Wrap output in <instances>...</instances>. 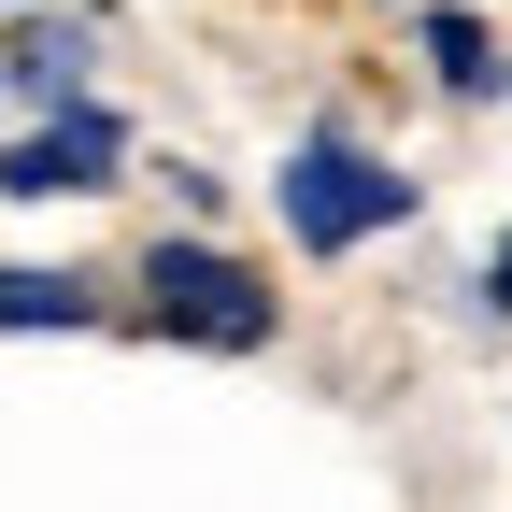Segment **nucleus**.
I'll return each instance as SVG.
<instances>
[{
  "instance_id": "1",
  "label": "nucleus",
  "mask_w": 512,
  "mask_h": 512,
  "mask_svg": "<svg viewBox=\"0 0 512 512\" xmlns=\"http://www.w3.org/2000/svg\"><path fill=\"white\" fill-rule=\"evenodd\" d=\"M143 313H157L171 342H214V356H256V342L285 328V299L256 285L242 256H214V242H157L143 256Z\"/></svg>"
},
{
  "instance_id": "2",
  "label": "nucleus",
  "mask_w": 512,
  "mask_h": 512,
  "mask_svg": "<svg viewBox=\"0 0 512 512\" xmlns=\"http://www.w3.org/2000/svg\"><path fill=\"white\" fill-rule=\"evenodd\" d=\"M413 214V171H384L370 143H342V128H313V143L285 157V228L313 242V256H342V242H384Z\"/></svg>"
},
{
  "instance_id": "3",
  "label": "nucleus",
  "mask_w": 512,
  "mask_h": 512,
  "mask_svg": "<svg viewBox=\"0 0 512 512\" xmlns=\"http://www.w3.org/2000/svg\"><path fill=\"white\" fill-rule=\"evenodd\" d=\"M114 157H128V128L100 100H72L57 128H29V143L0 157V200H86V185H114Z\"/></svg>"
},
{
  "instance_id": "4",
  "label": "nucleus",
  "mask_w": 512,
  "mask_h": 512,
  "mask_svg": "<svg viewBox=\"0 0 512 512\" xmlns=\"http://www.w3.org/2000/svg\"><path fill=\"white\" fill-rule=\"evenodd\" d=\"M86 271H0V328H86Z\"/></svg>"
},
{
  "instance_id": "5",
  "label": "nucleus",
  "mask_w": 512,
  "mask_h": 512,
  "mask_svg": "<svg viewBox=\"0 0 512 512\" xmlns=\"http://www.w3.org/2000/svg\"><path fill=\"white\" fill-rule=\"evenodd\" d=\"M427 72L456 86V100H484V86H498V43H484V15H427Z\"/></svg>"
},
{
  "instance_id": "6",
  "label": "nucleus",
  "mask_w": 512,
  "mask_h": 512,
  "mask_svg": "<svg viewBox=\"0 0 512 512\" xmlns=\"http://www.w3.org/2000/svg\"><path fill=\"white\" fill-rule=\"evenodd\" d=\"M15 86H29V100H72V86H86V43H72V29H15Z\"/></svg>"
},
{
  "instance_id": "7",
  "label": "nucleus",
  "mask_w": 512,
  "mask_h": 512,
  "mask_svg": "<svg viewBox=\"0 0 512 512\" xmlns=\"http://www.w3.org/2000/svg\"><path fill=\"white\" fill-rule=\"evenodd\" d=\"M484 299H498V313H512V242H498V256H484Z\"/></svg>"
}]
</instances>
